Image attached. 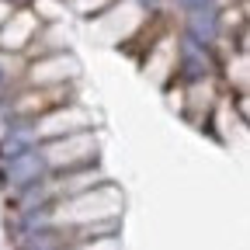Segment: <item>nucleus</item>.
Masks as SVG:
<instances>
[{"instance_id": "f257e3e1", "label": "nucleus", "mask_w": 250, "mask_h": 250, "mask_svg": "<svg viewBox=\"0 0 250 250\" xmlns=\"http://www.w3.org/2000/svg\"><path fill=\"white\" fill-rule=\"evenodd\" d=\"M122 212H125V191L115 181H104L90 191L52 202V226L66 229L73 243L87 236L122 233Z\"/></svg>"}, {"instance_id": "f03ea898", "label": "nucleus", "mask_w": 250, "mask_h": 250, "mask_svg": "<svg viewBox=\"0 0 250 250\" xmlns=\"http://www.w3.org/2000/svg\"><path fill=\"white\" fill-rule=\"evenodd\" d=\"M101 129H87V132H73V136H59L49 143H39V156L49 174H62V170H77V167H90L101 164Z\"/></svg>"}, {"instance_id": "7ed1b4c3", "label": "nucleus", "mask_w": 250, "mask_h": 250, "mask_svg": "<svg viewBox=\"0 0 250 250\" xmlns=\"http://www.w3.org/2000/svg\"><path fill=\"white\" fill-rule=\"evenodd\" d=\"M87 129H101V111L87 101H80V98H70V101L42 111L39 118H31V132H35L39 143L73 136V132H87Z\"/></svg>"}, {"instance_id": "20e7f679", "label": "nucleus", "mask_w": 250, "mask_h": 250, "mask_svg": "<svg viewBox=\"0 0 250 250\" xmlns=\"http://www.w3.org/2000/svg\"><path fill=\"white\" fill-rule=\"evenodd\" d=\"M80 77H83V62L70 49L24 59V87H77Z\"/></svg>"}, {"instance_id": "39448f33", "label": "nucleus", "mask_w": 250, "mask_h": 250, "mask_svg": "<svg viewBox=\"0 0 250 250\" xmlns=\"http://www.w3.org/2000/svg\"><path fill=\"white\" fill-rule=\"evenodd\" d=\"M143 14L146 7L139 4V0H115V4L108 11H101L98 18H90V35L104 42V45H122V42H129L139 24H143Z\"/></svg>"}, {"instance_id": "423d86ee", "label": "nucleus", "mask_w": 250, "mask_h": 250, "mask_svg": "<svg viewBox=\"0 0 250 250\" xmlns=\"http://www.w3.org/2000/svg\"><path fill=\"white\" fill-rule=\"evenodd\" d=\"M219 62L212 56V45H202L195 39H174V80L177 83H198V80H215Z\"/></svg>"}, {"instance_id": "0eeeda50", "label": "nucleus", "mask_w": 250, "mask_h": 250, "mask_svg": "<svg viewBox=\"0 0 250 250\" xmlns=\"http://www.w3.org/2000/svg\"><path fill=\"white\" fill-rule=\"evenodd\" d=\"M45 174L49 170H45L42 156H39V146L28 149V153L11 156V160H0V188L7 191V198H14L18 191H24L31 184H39Z\"/></svg>"}, {"instance_id": "6e6552de", "label": "nucleus", "mask_w": 250, "mask_h": 250, "mask_svg": "<svg viewBox=\"0 0 250 250\" xmlns=\"http://www.w3.org/2000/svg\"><path fill=\"white\" fill-rule=\"evenodd\" d=\"M39 28H42V21L31 14L28 4L14 7L11 18L0 24V52H4V56H21V59H24V52L31 49V42H35V35H39Z\"/></svg>"}, {"instance_id": "1a4fd4ad", "label": "nucleus", "mask_w": 250, "mask_h": 250, "mask_svg": "<svg viewBox=\"0 0 250 250\" xmlns=\"http://www.w3.org/2000/svg\"><path fill=\"white\" fill-rule=\"evenodd\" d=\"M219 80H198V83H181V115L191 122V125H202L212 118L215 104H219Z\"/></svg>"}, {"instance_id": "9d476101", "label": "nucleus", "mask_w": 250, "mask_h": 250, "mask_svg": "<svg viewBox=\"0 0 250 250\" xmlns=\"http://www.w3.org/2000/svg\"><path fill=\"white\" fill-rule=\"evenodd\" d=\"M111 181L104 164H90V167H77V170H62V174H49V188H52V198H73L80 191H90V188H98Z\"/></svg>"}, {"instance_id": "9b49d317", "label": "nucleus", "mask_w": 250, "mask_h": 250, "mask_svg": "<svg viewBox=\"0 0 250 250\" xmlns=\"http://www.w3.org/2000/svg\"><path fill=\"white\" fill-rule=\"evenodd\" d=\"M143 73L156 87H167L174 80V39H164V42L149 45V59L143 62Z\"/></svg>"}, {"instance_id": "f8f14e48", "label": "nucleus", "mask_w": 250, "mask_h": 250, "mask_svg": "<svg viewBox=\"0 0 250 250\" xmlns=\"http://www.w3.org/2000/svg\"><path fill=\"white\" fill-rule=\"evenodd\" d=\"M35 146H39V139H35V132H31V122L28 118H14L11 129L0 136V160H11V156L28 153Z\"/></svg>"}, {"instance_id": "ddd939ff", "label": "nucleus", "mask_w": 250, "mask_h": 250, "mask_svg": "<svg viewBox=\"0 0 250 250\" xmlns=\"http://www.w3.org/2000/svg\"><path fill=\"white\" fill-rule=\"evenodd\" d=\"M21 87H24V59L0 52V101H7Z\"/></svg>"}, {"instance_id": "4468645a", "label": "nucleus", "mask_w": 250, "mask_h": 250, "mask_svg": "<svg viewBox=\"0 0 250 250\" xmlns=\"http://www.w3.org/2000/svg\"><path fill=\"white\" fill-rule=\"evenodd\" d=\"M66 250H125V247H122V233H104V236L73 240Z\"/></svg>"}, {"instance_id": "2eb2a0df", "label": "nucleus", "mask_w": 250, "mask_h": 250, "mask_svg": "<svg viewBox=\"0 0 250 250\" xmlns=\"http://www.w3.org/2000/svg\"><path fill=\"white\" fill-rule=\"evenodd\" d=\"M70 4H73V11L83 14V18H98L101 11H108V7L115 4V0H70Z\"/></svg>"}, {"instance_id": "dca6fc26", "label": "nucleus", "mask_w": 250, "mask_h": 250, "mask_svg": "<svg viewBox=\"0 0 250 250\" xmlns=\"http://www.w3.org/2000/svg\"><path fill=\"white\" fill-rule=\"evenodd\" d=\"M11 122H14V111H11V104H7V101H0V136H4V132L11 129Z\"/></svg>"}, {"instance_id": "f3484780", "label": "nucleus", "mask_w": 250, "mask_h": 250, "mask_svg": "<svg viewBox=\"0 0 250 250\" xmlns=\"http://www.w3.org/2000/svg\"><path fill=\"white\" fill-rule=\"evenodd\" d=\"M11 11H14V4H7V0H0V24H4V21L11 18Z\"/></svg>"}, {"instance_id": "a211bd4d", "label": "nucleus", "mask_w": 250, "mask_h": 250, "mask_svg": "<svg viewBox=\"0 0 250 250\" xmlns=\"http://www.w3.org/2000/svg\"><path fill=\"white\" fill-rule=\"evenodd\" d=\"M7 4H14V7H21V4H28V0H7Z\"/></svg>"}]
</instances>
